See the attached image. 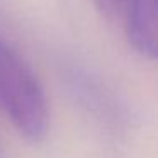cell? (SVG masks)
Segmentation results:
<instances>
[{"instance_id": "cell-3", "label": "cell", "mask_w": 158, "mask_h": 158, "mask_svg": "<svg viewBox=\"0 0 158 158\" xmlns=\"http://www.w3.org/2000/svg\"><path fill=\"white\" fill-rule=\"evenodd\" d=\"M92 2L95 5L97 12L109 21L117 17L119 12L123 10V0H92Z\"/></svg>"}, {"instance_id": "cell-2", "label": "cell", "mask_w": 158, "mask_h": 158, "mask_svg": "<svg viewBox=\"0 0 158 158\" xmlns=\"http://www.w3.org/2000/svg\"><path fill=\"white\" fill-rule=\"evenodd\" d=\"M124 31L138 55L158 61V0H124Z\"/></svg>"}, {"instance_id": "cell-1", "label": "cell", "mask_w": 158, "mask_h": 158, "mask_svg": "<svg viewBox=\"0 0 158 158\" xmlns=\"http://www.w3.org/2000/svg\"><path fill=\"white\" fill-rule=\"evenodd\" d=\"M0 112L22 138L39 143L49 133L46 92L26 60L0 38Z\"/></svg>"}, {"instance_id": "cell-4", "label": "cell", "mask_w": 158, "mask_h": 158, "mask_svg": "<svg viewBox=\"0 0 158 158\" xmlns=\"http://www.w3.org/2000/svg\"><path fill=\"white\" fill-rule=\"evenodd\" d=\"M0 158H4V156H2V150H0Z\"/></svg>"}]
</instances>
